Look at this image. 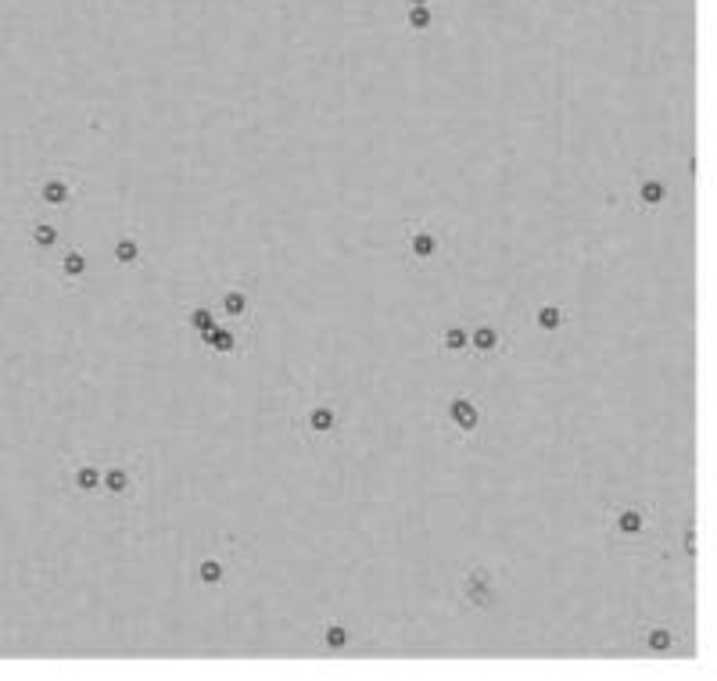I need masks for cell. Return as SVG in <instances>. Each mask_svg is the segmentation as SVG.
Returning <instances> with one entry per match:
<instances>
[{
	"mask_svg": "<svg viewBox=\"0 0 717 681\" xmlns=\"http://www.w3.org/2000/svg\"><path fill=\"white\" fill-rule=\"evenodd\" d=\"M606 542L621 552H642L656 527H660V513L653 502H642V498H624V502H614L606 509Z\"/></svg>",
	"mask_w": 717,
	"mask_h": 681,
	"instance_id": "6da1fadb",
	"label": "cell"
},
{
	"mask_svg": "<svg viewBox=\"0 0 717 681\" xmlns=\"http://www.w3.org/2000/svg\"><path fill=\"white\" fill-rule=\"evenodd\" d=\"M291 430L309 441V445H330V441H341L345 434V409L334 394H319V399L305 402L294 420H291Z\"/></svg>",
	"mask_w": 717,
	"mask_h": 681,
	"instance_id": "7a4b0ae2",
	"label": "cell"
},
{
	"mask_svg": "<svg viewBox=\"0 0 717 681\" xmlns=\"http://www.w3.org/2000/svg\"><path fill=\"white\" fill-rule=\"evenodd\" d=\"M488 427V413L484 402L470 391H456L449 394L445 413H441V430L449 434V441H456L459 448H477Z\"/></svg>",
	"mask_w": 717,
	"mask_h": 681,
	"instance_id": "3957f363",
	"label": "cell"
},
{
	"mask_svg": "<svg viewBox=\"0 0 717 681\" xmlns=\"http://www.w3.org/2000/svg\"><path fill=\"white\" fill-rule=\"evenodd\" d=\"M449 255V230L437 226L430 219H420V222H406V234H402V258L409 269L416 273H430L434 265H441Z\"/></svg>",
	"mask_w": 717,
	"mask_h": 681,
	"instance_id": "277c9868",
	"label": "cell"
},
{
	"mask_svg": "<svg viewBox=\"0 0 717 681\" xmlns=\"http://www.w3.org/2000/svg\"><path fill=\"white\" fill-rule=\"evenodd\" d=\"M144 491V463L133 456L101 452V495L115 505H133Z\"/></svg>",
	"mask_w": 717,
	"mask_h": 681,
	"instance_id": "5b68a950",
	"label": "cell"
},
{
	"mask_svg": "<svg viewBox=\"0 0 717 681\" xmlns=\"http://www.w3.org/2000/svg\"><path fill=\"white\" fill-rule=\"evenodd\" d=\"M466 355H474L477 362H495L510 355L513 348V333L510 326H503L499 319H477V323H466Z\"/></svg>",
	"mask_w": 717,
	"mask_h": 681,
	"instance_id": "8992f818",
	"label": "cell"
},
{
	"mask_svg": "<svg viewBox=\"0 0 717 681\" xmlns=\"http://www.w3.org/2000/svg\"><path fill=\"white\" fill-rule=\"evenodd\" d=\"M79 190H83L79 173H76V168H65V165L47 168V173L36 180V201H40L43 208H50V212L72 208L76 198H79Z\"/></svg>",
	"mask_w": 717,
	"mask_h": 681,
	"instance_id": "52a82bcc",
	"label": "cell"
},
{
	"mask_svg": "<svg viewBox=\"0 0 717 681\" xmlns=\"http://www.w3.org/2000/svg\"><path fill=\"white\" fill-rule=\"evenodd\" d=\"M212 305H215L219 319H226V323H241V326L255 330V319H258V294H255V287H251V283H244V280L226 283V287L212 298Z\"/></svg>",
	"mask_w": 717,
	"mask_h": 681,
	"instance_id": "ba28073f",
	"label": "cell"
},
{
	"mask_svg": "<svg viewBox=\"0 0 717 681\" xmlns=\"http://www.w3.org/2000/svg\"><path fill=\"white\" fill-rule=\"evenodd\" d=\"M197 345L212 355H223V359H237V355H248L251 345H255V330L241 326V323H226L219 319L212 330L197 333Z\"/></svg>",
	"mask_w": 717,
	"mask_h": 681,
	"instance_id": "9c48e42d",
	"label": "cell"
},
{
	"mask_svg": "<svg viewBox=\"0 0 717 681\" xmlns=\"http://www.w3.org/2000/svg\"><path fill=\"white\" fill-rule=\"evenodd\" d=\"M495 595H499V574L491 566H470L459 578V599L474 610H491Z\"/></svg>",
	"mask_w": 717,
	"mask_h": 681,
	"instance_id": "30bf717a",
	"label": "cell"
},
{
	"mask_svg": "<svg viewBox=\"0 0 717 681\" xmlns=\"http://www.w3.org/2000/svg\"><path fill=\"white\" fill-rule=\"evenodd\" d=\"M62 484L69 491H76L79 498H97L101 495V456H72Z\"/></svg>",
	"mask_w": 717,
	"mask_h": 681,
	"instance_id": "8fae6325",
	"label": "cell"
},
{
	"mask_svg": "<svg viewBox=\"0 0 717 681\" xmlns=\"http://www.w3.org/2000/svg\"><path fill=\"white\" fill-rule=\"evenodd\" d=\"M671 183L660 176V173H653V168H646V173H638V183H635V205L642 208V212H664L667 205H671Z\"/></svg>",
	"mask_w": 717,
	"mask_h": 681,
	"instance_id": "7c38bea8",
	"label": "cell"
},
{
	"mask_svg": "<svg viewBox=\"0 0 717 681\" xmlns=\"http://www.w3.org/2000/svg\"><path fill=\"white\" fill-rule=\"evenodd\" d=\"M678 631H675V624L667 620H649L646 628H642V649L649 656H671L678 649Z\"/></svg>",
	"mask_w": 717,
	"mask_h": 681,
	"instance_id": "4fadbf2b",
	"label": "cell"
},
{
	"mask_svg": "<svg viewBox=\"0 0 717 681\" xmlns=\"http://www.w3.org/2000/svg\"><path fill=\"white\" fill-rule=\"evenodd\" d=\"M90 276V258L83 248H65L58 258V280L65 287H79V283Z\"/></svg>",
	"mask_w": 717,
	"mask_h": 681,
	"instance_id": "5bb4252c",
	"label": "cell"
},
{
	"mask_svg": "<svg viewBox=\"0 0 717 681\" xmlns=\"http://www.w3.org/2000/svg\"><path fill=\"white\" fill-rule=\"evenodd\" d=\"M466 319H452L437 330V348L441 355H452V359H463L466 355Z\"/></svg>",
	"mask_w": 717,
	"mask_h": 681,
	"instance_id": "9a60e30c",
	"label": "cell"
},
{
	"mask_svg": "<svg viewBox=\"0 0 717 681\" xmlns=\"http://www.w3.org/2000/svg\"><path fill=\"white\" fill-rule=\"evenodd\" d=\"M319 635H323V649L326 653H345L352 646V639H355L352 628H348V620H341V617H326Z\"/></svg>",
	"mask_w": 717,
	"mask_h": 681,
	"instance_id": "2e32d148",
	"label": "cell"
},
{
	"mask_svg": "<svg viewBox=\"0 0 717 681\" xmlns=\"http://www.w3.org/2000/svg\"><path fill=\"white\" fill-rule=\"evenodd\" d=\"M567 319H570V309L560 305V302H541V305L534 309V326H538L541 333H560V330L567 326Z\"/></svg>",
	"mask_w": 717,
	"mask_h": 681,
	"instance_id": "e0dca14e",
	"label": "cell"
},
{
	"mask_svg": "<svg viewBox=\"0 0 717 681\" xmlns=\"http://www.w3.org/2000/svg\"><path fill=\"white\" fill-rule=\"evenodd\" d=\"M194 581L201 588H219V585H226V563L219 559V556H201L194 563Z\"/></svg>",
	"mask_w": 717,
	"mask_h": 681,
	"instance_id": "ac0fdd59",
	"label": "cell"
},
{
	"mask_svg": "<svg viewBox=\"0 0 717 681\" xmlns=\"http://www.w3.org/2000/svg\"><path fill=\"white\" fill-rule=\"evenodd\" d=\"M183 323H187V330H194V333L212 330V326L219 323V312H215L212 298H201V302L187 305V309H183Z\"/></svg>",
	"mask_w": 717,
	"mask_h": 681,
	"instance_id": "d6986e66",
	"label": "cell"
},
{
	"mask_svg": "<svg viewBox=\"0 0 717 681\" xmlns=\"http://www.w3.org/2000/svg\"><path fill=\"white\" fill-rule=\"evenodd\" d=\"M112 258H115V265H122V269H137V265H144V248H140V241H137L133 234H122V237L112 244Z\"/></svg>",
	"mask_w": 717,
	"mask_h": 681,
	"instance_id": "ffe728a7",
	"label": "cell"
},
{
	"mask_svg": "<svg viewBox=\"0 0 717 681\" xmlns=\"http://www.w3.org/2000/svg\"><path fill=\"white\" fill-rule=\"evenodd\" d=\"M29 244L36 251H50V248L62 244V230L54 222H47V219H33L29 222Z\"/></svg>",
	"mask_w": 717,
	"mask_h": 681,
	"instance_id": "44dd1931",
	"label": "cell"
},
{
	"mask_svg": "<svg viewBox=\"0 0 717 681\" xmlns=\"http://www.w3.org/2000/svg\"><path fill=\"white\" fill-rule=\"evenodd\" d=\"M406 25H409L413 33H430V29H434V11H430V4H409V8H406Z\"/></svg>",
	"mask_w": 717,
	"mask_h": 681,
	"instance_id": "7402d4cb",
	"label": "cell"
},
{
	"mask_svg": "<svg viewBox=\"0 0 717 681\" xmlns=\"http://www.w3.org/2000/svg\"><path fill=\"white\" fill-rule=\"evenodd\" d=\"M682 549H685V556H689V559H692V556H696V527H692V524H689V527H685V538H682Z\"/></svg>",
	"mask_w": 717,
	"mask_h": 681,
	"instance_id": "603a6c76",
	"label": "cell"
},
{
	"mask_svg": "<svg viewBox=\"0 0 717 681\" xmlns=\"http://www.w3.org/2000/svg\"><path fill=\"white\" fill-rule=\"evenodd\" d=\"M406 4H430V0H406Z\"/></svg>",
	"mask_w": 717,
	"mask_h": 681,
	"instance_id": "cb8c5ba5",
	"label": "cell"
}]
</instances>
